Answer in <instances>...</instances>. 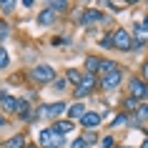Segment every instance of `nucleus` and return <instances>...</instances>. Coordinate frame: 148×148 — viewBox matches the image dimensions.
Wrapping results in <instances>:
<instances>
[{
    "label": "nucleus",
    "instance_id": "obj_26",
    "mask_svg": "<svg viewBox=\"0 0 148 148\" xmlns=\"http://www.w3.org/2000/svg\"><path fill=\"white\" fill-rule=\"evenodd\" d=\"M101 146H103V148H113V138H103Z\"/></svg>",
    "mask_w": 148,
    "mask_h": 148
},
{
    "label": "nucleus",
    "instance_id": "obj_19",
    "mask_svg": "<svg viewBox=\"0 0 148 148\" xmlns=\"http://www.w3.org/2000/svg\"><path fill=\"white\" fill-rule=\"evenodd\" d=\"M80 78H83V75H80L78 70H68V80H70V83H75V86H78Z\"/></svg>",
    "mask_w": 148,
    "mask_h": 148
},
{
    "label": "nucleus",
    "instance_id": "obj_7",
    "mask_svg": "<svg viewBox=\"0 0 148 148\" xmlns=\"http://www.w3.org/2000/svg\"><path fill=\"white\" fill-rule=\"evenodd\" d=\"M133 30H136V33H133V38H131V40H133L131 50H133V48L138 50V48H140V45H143V43L148 40V30L143 28V23H136V28H133Z\"/></svg>",
    "mask_w": 148,
    "mask_h": 148
},
{
    "label": "nucleus",
    "instance_id": "obj_20",
    "mask_svg": "<svg viewBox=\"0 0 148 148\" xmlns=\"http://www.w3.org/2000/svg\"><path fill=\"white\" fill-rule=\"evenodd\" d=\"M101 68H103V73H108V70L116 68V63H110V60H101Z\"/></svg>",
    "mask_w": 148,
    "mask_h": 148
},
{
    "label": "nucleus",
    "instance_id": "obj_29",
    "mask_svg": "<svg viewBox=\"0 0 148 148\" xmlns=\"http://www.w3.org/2000/svg\"><path fill=\"white\" fill-rule=\"evenodd\" d=\"M143 28H146V30H148V15H146V20H143Z\"/></svg>",
    "mask_w": 148,
    "mask_h": 148
},
{
    "label": "nucleus",
    "instance_id": "obj_13",
    "mask_svg": "<svg viewBox=\"0 0 148 148\" xmlns=\"http://www.w3.org/2000/svg\"><path fill=\"white\" fill-rule=\"evenodd\" d=\"M53 131H55V133H60V136H65V133L73 131V123H70V121H55Z\"/></svg>",
    "mask_w": 148,
    "mask_h": 148
},
{
    "label": "nucleus",
    "instance_id": "obj_5",
    "mask_svg": "<svg viewBox=\"0 0 148 148\" xmlns=\"http://www.w3.org/2000/svg\"><path fill=\"white\" fill-rule=\"evenodd\" d=\"M93 88H95V75H90V73H86V75L80 78V83L75 86V95H78V98H86V95L90 93Z\"/></svg>",
    "mask_w": 148,
    "mask_h": 148
},
{
    "label": "nucleus",
    "instance_id": "obj_21",
    "mask_svg": "<svg viewBox=\"0 0 148 148\" xmlns=\"http://www.w3.org/2000/svg\"><path fill=\"white\" fill-rule=\"evenodd\" d=\"M13 8H15L13 0H5V3H3V10H5V13H13Z\"/></svg>",
    "mask_w": 148,
    "mask_h": 148
},
{
    "label": "nucleus",
    "instance_id": "obj_16",
    "mask_svg": "<svg viewBox=\"0 0 148 148\" xmlns=\"http://www.w3.org/2000/svg\"><path fill=\"white\" fill-rule=\"evenodd\" d=\"M86 68H88L90 75H95V70L101 68V58H88V60H86Z\"/></svg>",
    "mask_w": 148,
    "mask_h": 148
},
{
    "label": "nucleus",
    "instance_id": "obj_28",
    "mask_svg": "<svg viewBox=\"0 0 148 148\" xmlns=\"http://www.w3.org/2000/svg\"><path fill=\"white\" fill-rule=\"evenodd\" d=\"M55 88H58V90H63V88H65V80H58V78H55Z\"/></svg>",
    "mask_w": 148,
    "mask_h": 148
},
{
    "label": "nucleus",
    "instance_id": "obj_4",
    "mask_svg": "<svg viewBox=\"0 0 148 148\" xmlns=\"http://www.w3.org/2000/svg\"><path fill=\"white\" fill-rule=\"evenodd\" d=\"M33 80H38V83H50V80H55V70L50 68V65H35V70L30 73Z\"/></svg>",
    "mask_w": 148,
    "mask_h": 148
},
{
    "label": "nucleus",
    "instance_id": "obj_27",
    "mask_svg": "<svg viewBox=\"0 0 148 148\" xmlns=\"http://www.w3.org/2000/svg\"><path fill=\"white\" fill-rule=\"evenodd\" d=\"M5 35H8V25L0 23V38H5Z\"/></svg>",
    "mask_w": 148,
    "mask_h": 148
},
{
    "label": "nucleus",
    "instance_id": "obj_3",
    "mask_svg": "<svg viewBox=\"0 0 148 148\" xmlns=\"http://www.w3.org/2000/svg\"><path fill=\"white\" fill-rule=\"evenodd\" d=\"M121 78H123V73H121V68H113V70H108L106 75H103V88L106 90H116L118 86H121Z\"/></svg>",
    "mask_w": 148,
    "mask_h": 148
},
{
    "label": "nucleus",
    "instance_id": "obj_31",
    "mask_svg": "<svg viewBox=\"0 0 148 148\" xmlns=\"http://www.w3.org/2000/svg\"><path fill=\"white\" fill-rule=\"evenodd\" d=\"M25 148H33V146H25Z\"/></svg>",
    "mask_w": 148,
    "mask_h": 148
},
{
    "label": "nucleus",
    "instance_id": "obj_1",
    "mask_svg": "<svg viewBox=\"0 0 148 148\" xmlns=\"http://www.w3.org/2000/svg\"><path fill=\"white\" fill-rule=\"evenodd\" d=\"M40 143L45 148H60L63 146V136L55 133L53 128H45V131H40Z\"/></svg>",
    "mask_w": 148,
    "mask_h": 148
},
{
    "label": "nucleus",
    "instance_id": "obj_14",
    "mask_svg": "<svg viewBox=\"0 0 148 148\" xmlns=\"http://www.w3.org/2000/svg\"><path fill=\"white\" fill-rule=\"evenodd\" d=\"M53 20H55V10H50V8H45V10L38 15V23H40V25H50Z\"/></svg>",
    "mask_w": 148,
    "mask_h": 148
},
{
    "label": "nucleus",
    "instance_id": "obj_2",
    "mask_svg": "<svg viewBox=\"0 0 148 148\" xmlns=\"http://www.w3.org/2000/svg\"><path fill=\"white\" fill-rule=\"evenodd\" d=\"M110 45H116L118 50H131L133 40H131V35H128V30H116L110 35Z\"/></svg>",
    "mask_w": 148,
    "mask_h": 148
},
{
    "label": "nucleus",
    "instance_id": "obj_10",
    "mask_svg": "<svg viewBox=\"0 0 148 148\" xmlns=\"http://www.w3.org/2000/svg\"><path fill=\"white\" fill-rule=\"evenodd\" d=\"M15 101H18V98H13V95L5 93V90H0V103H3V108H5V110H13V113H15Z\"/></svg>",
    "mask_w": 148,
    "mask_h": 148
},
{
    "label": "nucleus",
    "instance_id": "obj_30",
    "mask_svg": "<svg viewBox=\"0 0 148 148\" xmlns=\"http://www.w3.org/2000/svg\"><path fill=\"white\" fill-rule=\"evenodd\" d=\"M140 148H148V138H146V140H143V146H140Z\"/></svg>",
    "mask_w": 148,
    "mask_h": 148
},
{
    "label": "nucleus",
    "instance_id": "obj_17",
    "mask_svg": "<svg viewBox=\"0 0 148 148\" xmlns=\"http://www.w3.org/2000/svg\"><path fill=\"white\" fill-rule=\"evenodd\" d=\"M146 118H148V103L138 108V113H136V123H140V121H146Z\"/></svg>",
    "mask_w": 148,
    "mask_h": 148
},
{
    "label": "nucleus",
    "instance_id": "obj_22",
    "mask_svg": "<svg viewBox=\"0 0 148 148\" xmlns=\"http://www.w3.org/2000/svg\"><path fill=\"white\" fill-rule=\"evenodd\" d=\"M93 140H95V133H90V131H88L86 136H83V143H86V146H88V143H93Z\"/></svg>",
    "mask_w": 148,
    "mask_h": 148
},
{
    "label": "nucleus",
    "instance_id": "obj_23",
    "mask_svg": "<svg viewBox=\"0 0 148 148\" xmlns=\"http://www.w3.org/2000/svg\"><path fill=\"white\" fill-rule=\"evenodd\" d=\"M125 121H128L125 116H116V118H113V128H116V125H123Z\"/></svg>",
    "mask_w": 148,
    "mask_h": 148
},
{
    "label": "nucleus",
    "instance_id": "obj_11",
    "mask_svg": "<svg viewBox=\"0 0 148 148\" xmlns=\"http://www.w3.org/2000/svg\"><path fill=\"white\" fill-rule=\"evenodd\" d=\"M83 113H86V108H83L80 103H73V106H68V116H70V123H73V121H80V118H83Z\"/></svg>",
    "mask_w": 148,
    "mask_h": 148
},
{
    "label": "nucleus",
    "instance_id": "obj_18",
    "mask_svg": "<svg viewBox=\"0 0 148 148\" xmlns=\"http://www.w3.org/2000/svg\"><path fill=\"white\" fill-rule=\"evenodd\" d=\"M8 63H10L8 50H3V48H0V70H3V68H8Z\"/></svg>",
    "mask_w": 148,
    "mask_h": 148
},
{
    "label": "nucleus",
    "instance_id": "obj_24",
    "mask_svg": "<svg viewBox=\"0 0 148 148\" xmlns=\"http://www.w3.org/2000/svg\"><path fill=\"white\" fill-rule=\"evenodd\" d=\"M140 75H143V83H148V60L143 63V68H140Z\"/></svg>",
    "mask_w": 148,
    "mask_h": 148
},
{
    "label": "nucleus",
    "instance_id": "obj_12",
    "mask_svg": "<svg viewBox=\"0 0 148 148\" xmlns=\"http://www.w3.org/2000/svg\"><path fill=\"white\" fill-rule=\"evenodd\" d=\"M98 20H103V13H98V10H86L83 15H80V23H98Z\"/></svg>",
    "mask_w": 148,
    "mask_h": 148
},
{
    "label": "nucleus",
    "instance_id": "obj_6",
    "mask_svg": "<svg viewBox=\"0 0 148 148\" xmlns=\"http://www.w3.org/2000/svg\"><path fill=\"white\" fill-rule=\"evenodd\" d=\"M128 88H131V98H133V101H143V98H148V86L140 78H133L131 83H128Z\"/></svg>",
    "mask_w": 148,
    "mask_h": 148
},
{
    "label": "nucleus",
    "instance_id": "obj_8",
    "mask_svg": "<svg viewBox=\"0 0 148 148\" xmlns=\"http://www.w3.org/2000/svg\"><path fill=\"white\" fill-rule=\"evenodd\" d=\"M63 110H65V103H48V106H43V108H40V116L55 118V116H60Z\"/></svg>",
    "mask_w": 148,
    "mask_h": 148
},
{
    "label": "nucleus",
    "instance_id": "obj_15",
    "mask_svg": "<svg viewBox=\"0 0 148 148\" xmlns=\"http://www.w3.org/2000/svg\"><path fill=\"white\" fill-rule=\"evenodd\" d=\"M3 148H25V140H23V136H15V138H8V140H5Z\"/></svg>",
    "mask_w": 148,
    "mask_h": 148
},
{
    "label": "nucleus",
    "instance_id": "obj_25",
    "mask_svg": "<svg viewBox=\"0 0 148 148\" xmlns=\"http://www.w3.org/2000/svg\"><path fill=\"white\" fill-rule=\"evenodd\" d=\"M70 148H86V143H83V138H75V140H73V146H70Z\"/></svg>",
    "mask_w": 148,
    "mask_h": 148
},
{
    "label": "nucleus",
    "instance_id": "obj_9",
    "mask_svg": "<svg viewBox=\"0 0 148 148\" xmlns=\"http://www.w3.org/2000/svg\"><path fill=\"white\" fill-rule=\"evenodd\" d=\"M80 121H83V125H86V128H95V125L101 123V113H93V110H86Z\"/></svg>",
    "mask_w": 148,
    "mask_h": 148
}]
</instances>
